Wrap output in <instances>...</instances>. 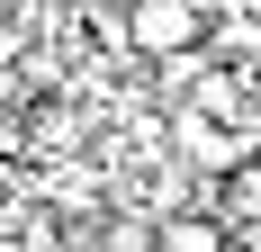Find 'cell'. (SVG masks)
I'll list each match as a JSON object with an SVG mask.
<instances>
[{
    "label": "cell",
    "mask_w": 261,
    "mask_h": 252,
    "mask_svg": "<svg viewBox=\"0 0 261 252\" xmlns=\"http://www.w3.org/2000/svg\"><path fill=\"white\" fill-rule=\"evenodd\" d=\"M99 252H153V216H108V225H99Z\"/></svg>",
    "instance_id": "obj_3"
},
{
    "label": "cell",
    "mask_w": 261,
    "mask_h": 252,
    "mask_svg": "<svg viewBox=\"0 0 261 252\" xmlns=\"http://www.w3.org/2000/svg\"><path fill=\"white\" fill-rule=\"evenodd\" d=\"M234 9H243V18H261V0H234Z\"/></svg>",
    "instance_id": "obj_5"
},
{
    "label": "cell",
    "mask_w": 261,
    "mask_h": 252,
    "mask_svg": "<svg viewBox=\"0 0 261 252\" xmlns=\"http://www.w3.org/2000/svg\"><path fill=\"white\" fill-rule=\"evenodd\" d=\"M189 9H198V18H216V9H225V0H189Z\"/></svg>",
    "instance_id": "obj_4"
},
{
    "label": "cell",
    "mask_w": 261,
    "mask_h": 252,
    "mask_svg": "<svg viewBox=\"0 0 261 252\" xmlns=\"http://www.w3.org/2000/svg\"><path fill=\"white\" fill-rule=\"evenodd\" d=\"M153 252H225V216H207V207H171L153 225Z\"/></svg>",
    "instance_id": "obj_2"
},
{
    "label": "cell",
    "mask_w": 261,
    "mask_h": 252,
    "mask_svg": "<svg viewBox=\"0 0 261 252\" xmlns=\"http://www.w3.org/2000/svg\"><path fill=\"white\" fill-rule=\"evenodd\" d=\"M198 9L189 0H135L126 9V45L135 54H153V63H171V54H198Z\"/></svg>",
    "instance_id": "obj_1"
}]
</instances>
